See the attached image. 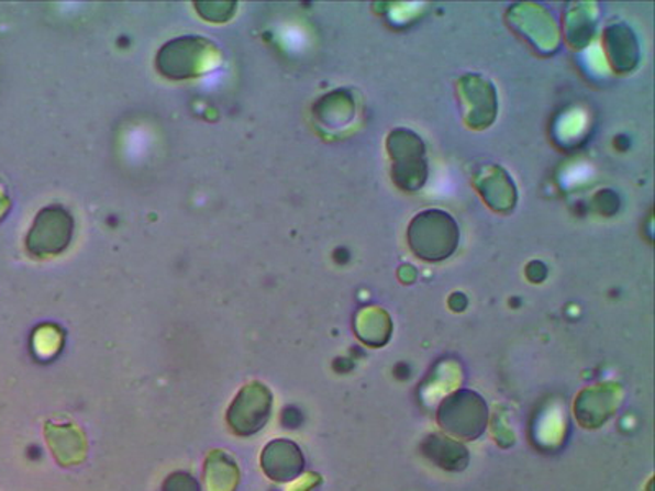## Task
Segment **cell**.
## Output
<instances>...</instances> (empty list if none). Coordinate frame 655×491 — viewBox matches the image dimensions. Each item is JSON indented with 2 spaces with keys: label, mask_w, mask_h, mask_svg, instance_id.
<instances>
[{
  "label": "cell",
  "mask_w": 655,
  "mask_h": 491,
  "mask_svg": "<svg viewBox=\"0 0 655 491\" xmlns=\"http://www.w3.org/2000/svg\"><path fill=\"white\" fill-rule=\"evenodd\" d=\"M489 410L482 397L460 390L441 403L437 423L457 439L474 440L486 431Z\"/></svg>",
  "instance_id": "6da1fadb"
},
{
  "label": "cell",
  "mask_w": 655,
  "mask_h": 491,
  "mask_svg": "<svg viewBox=\"0 0 655 491\" xmlns=\"http://www.w3.org/2000/svg\"><path fill=\"white\" fill-rule=\"evenodd\" d=\"M424 454L441 469L446 470H463L469 462V454L463 444L437 434L428 437L424 443Z\"/></svg>",
  "instance_id": "52a82bcc"
},
{
  "label": "cell",
  "mask_w": 655,
  "mask_h": 491,
  "mask_svg": "<svg viewBox=\"0 0 655 491\" xmlns=\"http://www.w3.org/2000/svg\"><path fill=\"white\" fill-rule=\"evenodd\" d=\"M260 467L274 482L286 483L292 482L303 472L306 460H303L302 450L296 443L276 439L264 447Z\"/></svg>",
  "instance_id": "5b68a950"
},
{
  "label": "cell",
  "mask_w": 655,
  "mask_h": 491,
  "mask_svg": "<svg viewBox=\"0 0 655 491\" xmlns=\"http://www.w3.org/2000/svg\"><path fill=\"white\" fill-rule=\"evenodd\" d=\"M203 482L207 491H236L240 469L235 459L225 450H212L207 456Z\"/></svg>",
  "instance_id": "8992f818"
},
{
  "label": "cell",
  "mask_w": 655,
  "mask_h": 491,
  "mask_svg": "<svg viewBox=\"0 0 655 491\" xmlns=\"http://www.w3.org/2000/svg\"><path fill=\"white\" fill-rule=\"evenodd\" d=\"M170 48L180 55V62L173 63L162 68L163 75L170 76V78L182 79L196 75L197 65L200 63V53H202V43L197 38L177 40V42L169 43Z\"/></svg>",
  "instance_id": "ba28073f"
},
{
  "label": "cell",
  "mask_w": 655,
  "mask_h": 491,
  "mask_svg": "<svg viewBox=\"0 0 655 491\" xmlns=\"http://www.w3.org/2000/svg\"><path fill=\"white\" fill-rule=\"evenodd\" d=\"M164 491H200L199 483L189 473L177 472L173 473L169 479L164 482Z\"/></svg>",
  "instance_id": "30bf717a"
},
{
  "label": "cell",
  "mask_w": 655,
  "mask_h": 491,
  "mask_svg": "<svg viewBox=\"0 0 655 491\" xmlns=\"http://www.w3.org/2000/svg\"><path fill=\"white\" fill-rule=\"evenodd\" d=\"M315 483H319V477H317V476L315 477L310 476V477H307L306 480H303V482H302L303 489H297V487H296V489H292L290 491H306V490H310V489H312L313 486H315Z\"/></svg>",
  "instance_id": "8fae6325"
},
{
  "label": "cell",
  "mask_w": 655,
  "mask_h": 491,
  "mask_svg": "<svg viewBox=\"0 0 655 491\" xmlns=\"http://www.w3.org/2000/svg\"><path fill=\"white\" fill-rule=\"evenodd\" d=\"M270 411L273 393L263 383L253 382L240 390L230 405L226 421L236 436H253L266 426L270 420Z\"/></svg>",
  "instance_id": "7a4b0ae2"
},
{
  "label": "cell",
  "mask_w": 655,
  "mask_h": 491,
  "mask_svg": "<svg viewBox=\"0 0 655 491\" xmlns=\"http://www.w3.org/2000/svg\"><path fill=\"white\" fill-rule=\"evenodd\" d=\"M45 437L59 466L76 467L86 460L89 444H87L86 433L78 424L49 421L45 424Z\"/></svg>",
  "instance_id": "277c9868"
},
{
  "label": "cell",
  "mask_w": 655,
  "mask_h": 491,
  "mask_svg": "<svg viewBox=\"0 0 655 491\" xmlns=\"http://www.w3.org/2000/svg\"><path fill=\"white\" fill-rule=\"evenodd\" d=\"M75 222L62 207L42 210L26 236V249L35 256H56L69 246Z\"/></svg>",
  "instance_id": "3957f363"
},
{
  "label": "cell",
  "mask_w": 655,
  "mask_h": 491,
  "mask_svg": "<svg viewBox=\"0 0 655 491\" xmlns=\"http://www.w3.org/2000/svg\"><path fill=\"white\" fill-rule=\"evenodd\" d=\"M588 400L581 399L575 403V411H577L578 420L585 427H598L604 423L611 411L614 410L613 399L601 400V392H585Z\"/></svg>",
  "instance_id": "9c48e42d"
}]
</instances>
